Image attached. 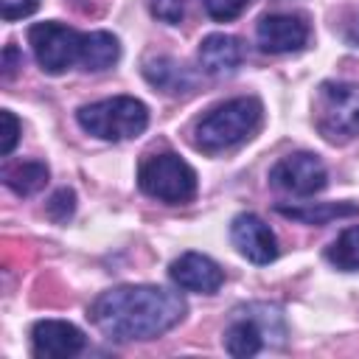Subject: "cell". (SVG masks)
<instances>
[{
    "label": "cell",
    "instance_id": "6da1fadb",
    "mask_svg": "<svg viewBox=\"0 0 359 359\" xmlns=\"http://www.w3.org/2000/svg\"><path fill=\"white\" fill-rule=\"evenodd\" d=\"M188 306L180 292L165 286H115L101 292L90 303L93 325L112 342H143L157 339L182 323Z\"/></svg>",
    "mask_w": 359,
    "mask_h": 359
},
{
    "label": "cell",
    "instance_id": "7a4b0ae2",
    "mask_svg": "<svg viewBox=\"0 0 359 359\" xmlns=\"http://www.w3.org/2000/svg\"><path fill=\"white\" fill-rule=\"evenodd\" d=\"M261 118H264V107L252 95L222 101L194 123V146L208 154L233 149L258 132Z\"/></svg>",
    "mask_w": 359,
    "mask_h": 359
},
{
    "label": "cell",
    "instance_id": "3957f363",
    "mask_svg": "<svg viewBox=\"0 0 359 359\" xmlns=\"http://www.w3.org/2000/svg\"><path fill=\"white\" fill-rule=\"evenodd\" d=\"M76 121L87 135L118 143V140H132L146 132L149 107L135 95H112V98H101V101L79 107Z\"/></svg>",
    "mask_w": 359,
    "mask_h": 359
},
{
    "label": "cell",
    "instance_id": "277c9868",
    "mask_svg": "<svg viewBox=\"0 0 359 359\" xmlns=\"http://www.w3.org/2000/svg\"><path fill=\"white\" fill-rule=\"evenodd\" d=\"M137 185L146 196L165 205H185L196 196V171L174 151L149 154L137 168Z\"/></svg>",
    "mask_w": 359,
    "mask_h": 359
},
{
    "label": "cell",
    "instance_id": "5b68a950",
    "mask_svg": "<svg viewBox=\"0 0 359 359\" xmlns=\"http://www.w3.org/2000/svg\"><path fill=\"white\" fill-rule=\"evenodd\" d=\"M314 126L328 143H345L359 135V84L323 81L314 101Z\"/></svg>",
    "mask_w": 359,
    "mask_h": 359
},
{
    "label": "cell",
    "instance_id": "8992f818",
    "mask_svg": "<svg viewBox=\"0 0 359 359\" xmlns=\"http://www.w3.org/2000/svg\"><path fill=\"white\" fill-rule=\"evenodd\" d=\"M283 334L286 328H283V314L278 306L250 303L233 311V320L224 328V348L230 356L247 359V356H255L269 342V337L283 342Z\"/></svg>",
    "mask_w": 359,
    "mask_h": 359
},
{
    "label": "cell",
    "instance_id": "52a82bcc",
    "mask_svg": "<svg viewBox=\"0 0 359 359\" xmlns=\"http://www.w3.org/2000/svg\"><path fill=\"white\" fill-rule=\"evenodd\" d=\"M28 45L34 50L36 65L48 76H62L73 65H81V50H84V34L59 22H34L28 28Z\"/></svg>",
    "mask_w": 359,
    "mask_h": 359
},
{
    "label": "cell",
    "instance_id": "ba28073f",
    "mask_svg": "<svg viewBox=\"0 0 359 359\" xmlns=\"http://www.w3.org/2000/svg\"><path fill=\"white\" fill-rule=\"evenodd\" d=\"M269 185L292 196H314L328 185V171L317 154L292 151L269 168Z\"/></svg>",
    "mask_w": 359,
    "mask_h": 359
},
{
    "label": "cell",
    "instance_id": "9c48e42d",
    "mask_svg": "<svg viewBox=\"0 0 359 359\" xmlns=\"http://www.w3.org/2000/svg\"><path fill=\"white\" fill-rule=\"evenodd\" d=\"M81 328L67 320H39L31 328V353L36 359H70L84 351Z\"/></svg>",
    "mask_w": 359,
    "mask_h": 359
},
{
    "label": "cell",
    "instance_id": "30bf717a",
    "mask_svg": "<svg viewBox=\"0 0 359 359\" xmlns=\"http://www.w3.org/2000/svg\"><path fill=\"white\" fill-rule=\"evenodd\" d=\"M255 39L264 53H292L309 42V22L303 14H264Z\"/></svg>",
    "mask_w": 359,
    "mask_h": 359
},
{
    "label": "cell",
    "instance_id": "8fae6325",
    "mask_svg": "<svg viewBox=\"0 0 359 359\" xmlns=\"http://www.w3.org/2000/svg\"><path fill=\"white\" fill-rule=\"evenodd\" d=\"M230 238L236 244V250L264 266V264H272L278 258V241H275V233L269 230V224L255 216V213H238L233 222H230Z\"/></svg>",
    "mask_w": 359,
    "mask_h": 359
},
{
    "label": "cell",
    "instance_id": "7c38bea8",
    "mask_svg": "<svg viewBox=\"0 0 359 359\" xmlns=\"http://www.w3.org/2000/svg\"><path fill=\"white\" fill-rule=\"evenodd\" d=\"M168 275L180 289L199 292V294H216L224 283L222 266L202 252H182L180 258L171 261Z\"/></svg>",
    "mask_w": 359,
    "mask_h": 359
},
{
    "label": "cell",
    "instance_id": "4fadbf2b",
    "mask_svg": "<svg viewBox=\"0 0 359 359\" xmlns=\"http://www.w3.org/2000/svg\"><path fill=\"white\" fill-rule=\"evenodd\" d=\"M196 59H199V67L210 76H233L241 67L244 48L230 34H208L199 42Z\"/></svg>",
    "mask_w": 359,
    "mask_h": 359
},
{
    "label": "cell",
    "instance_id": "5bb4252c",
    "mask_svg": "<svg viewBox=\"0 0 359 359\" xmlns=\"http://www.w3.org/2000/svg\"><path fill=\"white\" fill-rule=\"evenodd\" d=\"M121 59V42L109 31H87L84 50H81V70L101 73Z\"/></svg>",
    "mask_w": 359,
    "mask_h": 359
},
{
    "label": "cell",
    "instance_id": "9a60e30c",
    "mask_svg": "<svg viewBox=\"0 0 359 359\" xmlns=\"http://www.w3.org/2000/svg\"><path fill=\"white\" fill-rule=\"evenodd\" d=\"M280 216L303 222V224H328L334 219H348L359 216L356 202H320V205H278L275 208Z\"/></svg>",
    "mask_w": 359,
    "mask_h": 359
},
{
    "label": "cell",
    "instance_id": "2e32d148",
    "mask_svg": "<svg viewBox=\"0 0 359 359\" xmlns=\"http://www.w3.org/2000/svg\"><path fill=\"white\" fill-rule=\"evenodd\" d=\"M48 177H50V171L42 160H20V163L3 165V182L17 196H31V194L42 191L48 185Z\"/></svg>",
    "mask_w": 359,
    "mask_h": 359
},
{
    "label": "cell",
    "instance_id": "e0dca14e",
    "mask_svg": "<svg viewBox=\"0 0 359 359\" xmlns=\"http://www.w3.org/2000/svg\"><path fill=\"white\" fill-rule=\"evenodd\" d=\"M143 76H146V81H149L151 87H157V90H163V93H171V95L185 93V90L191 87V76L185 73V67L177 65V62L168 59V56H160V59L146 62V65H143Z\"/></svg>",
    "mask_w": 359,
    "mask_h": 359
},
{
    "label": "cell",
    "instance_id": "ac0fdd59",
    "mask_svg": "<svg viewBox=\"0 0 359 359\" xmlns=\"http://www.w3.org/2000/svg\"><path fill=\"white\" fill-rule=\"evenodd\" d=\"M325 261L342 272H359V224L345 227L325 247Z\"/></svg>",
    "mask_w": 359,
    "mask_h": 359
},
{
    "label": "cell",
    "instance_id": "d6986e66",
    "mask_svg": "<svg viewBox=\"0 0 359 359\" xmlns=\"http://www.w3.org/2000/svg\"><path fill=\"white\" fill-rule=\"evenodd\" d=\"M45 213H48V219L50 222H56V224H65L73 213H76V194L70 191V188H59L50 199H48V205H45Z\"/></svg>",
    "mask_w": 359,
    "mask_h": 359
},
{
    "label": "cell",
    "instance_id": "ffe728a7",
    "mask_svg": "<svg viewBox=\"0 0 359 359\" xmlns=\"http://www.w3.org/2000/svg\"><path fill=\"white\" fill-rule=\"evenodd\" d=\"M202 6H205V11H208L210 20L230 22V20H236L250 6V0H202Z\"/></svg>",
    "mask_w": 359,
    "mask_h": 359
},
{
    "label": "cell",
    "instance_id": "44dd1931",
    "mask_svg": "<svg viewBox=\"0 0 359 359\" xmlns=\"http://www.w3.org/2000/svg\"><path fill=\"white\" fill-rule=\"evenodd\" d=\"M0 121H3L0 154H3V157H8V154L14 151V146H17V140H20V121H17V118H14V112H8V109H3V112H0Z\"/></svg>",
    "mask_w": 359,
    "mask_h": 359
},
{
    "label": "cell",
    "instance_id": "7402d4cb",
    "mask_svg": "<svg viewBox=\"0 0 359 359\" xmlns=\"http://www.w3.org/2000/svg\"><path fill=\"white\" fill-rule=\"evenodd\" d=\"M185 3L188 0H151V14L168 25H177L185 14Z\"/></svg>",
    "mask_w": 359,
    "mask_h": 359
},
{
    "label": "cell",
    "instance_id": "603a6c76",
    "mask_svg": "<svg viewBox=\"0 0 359 359\" xmlns=\"http://www.w3.org/2000/svg\"><path fill=\"white\" fill-rule=\"evenodd\" d=\"M0 6H3V20L14 22V20H22V17L34 14L39 0H0Z\"/></svg>",
    "mask_w": 359,
    "mask_h": 359
},
{
    "label": "cell",
    "instance_id": "cb8c5ba5",
    "mask_svg": "<svg viewBox=\"0 0 359 359\" xmlns=\"http://www.w3.org/2000/svg\"><path fill=\"white\" fill-rule=\"evenodd\" d=\"M20 67H22V53L14 45H6V50H3V81H8Z\"/></svg>",
    "mask_w": 359,
    "mask_h": 359
},
{
    "label": "cell",
    "instance_id": "d4e9b609",
    "mask_svg": "<svg viewBox=\"0 0 359 359\" xmlns=\"http://www.w3.org/2000/svg\"><path fill=\"white\" fill-rule=\"evenodd\" d=\"M353 39H356V42H359V28H356V34H353Z\"/></svg>",
    "mask_w": 359,
    "mask_h": 359
}]
</instances>
